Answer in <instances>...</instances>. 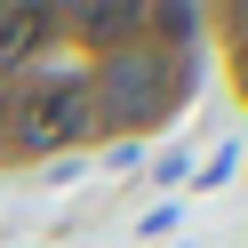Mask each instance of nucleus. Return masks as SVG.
<instances>
[{
  "instance_id": "obj_1",
  "label": "nucleus",
  "mask_w": 248,
  "mask_h": 248,
  "mask_svg": "<svg viewBox=\"0 0 248 248\" xmlns=\"http://www.w3.org/2000/svg\"><path fill=\"white\" fill-rule=\"evenodd\" d=\"M88 128V88L80 80H48V88H32L24 96V144H72V136Z\"/></svg>"
},
{
  "instance_id": "obj_3",
  "label": "nucleus",
  "mask_w": 248,
  "mask_h": 248,
  "mask_svg": "<svg viewBox=\"0 0 248 248\" xmlns=\"http://www.w3.org/2000/svg\"><path fill=\"white\" fill-rule=\"evenodd\" d=\"M240 64H248V48H240Z\"/></svg>"
},
{
  "instance_id": "obj_2",
  "label": "nucleus",
  "mask_w": 248,
  "mask_h": 248,
  "mask_svg": "<svg viewBox=\"0 0 248 248\" xmlns=\"http://www.w3.org/2000/svg\"><path fill=\"white\" fill-rule=\"evenodd\" d=\"M88 32H96V40H112V32H128V24H136V8H88Z\"/></svg>"
}]
</instances>
